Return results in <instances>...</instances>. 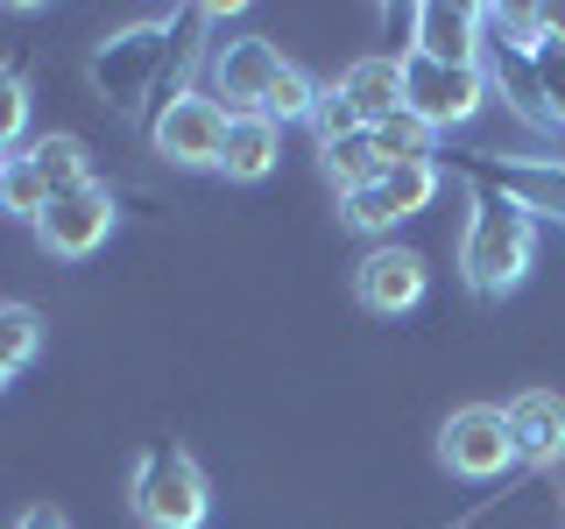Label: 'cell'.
I'll list each match as a JSON object with an SVG mask.
<instances>
[{
	"mask_svg": "<svg viewBox=\"0 0 565 529\" xmlns=\"http://www.w3.org/2000/svg\"><path fill=\"white\" fill-rule=\"evenodd\" d=\"M199 22H205V14H156V22H135V29L106 35L93 57H85L93 93L114 106V114H141L149 99L191 93L184 71H191V57H199V43H191Z\"/></svg>",
	"mask_w": 565,
	"mask_h": 529,
	"instance_id": "obj_1",
	"label": "cell"
},
{
	"mask_svg": "<svg viewBox=\"0 0 565 529\" xmlns=\"http://www.w3.org/2000/svg\"><path fill=\"white\" fill-rule=\"evenodd\" d=\"M537 261V219L523 205H509L502 191H481L459 234V276L473 296H509Z\"/></svg>",
	"mask_w": 565,
	"mask_h": 529,
	"instance_id": "obj_2",
	"label": "cell"
},
{
	"mask_svg": "<svg viewBox=\"0 0 565 529\" xmlns=\"http://www.w3.org/2000/svg\"><path fill=\"white\" fill-rule=\"evenodd\" d=\"M85 184H99V176H93V149H85L78 134H29V149L8 155L0 212L35 226L57 198H71V191H85Z\"/></svg>",
	"mask_w": 565,
	"mask_h": 529,
	"instance_id": "obj_3",
	"label": "cell"
},
{
	"mask_svg": "<svg viewBox=\"0 0 565 529\" xmlns=\"http://www.w3.org/2000/svg\"><path fill=\"white\" fill-rule=\"evenodd\" d=\"M128 508H135L141 529H205V516H212L205 466L184 445H149V452L135 458Z\"/></svg>",
	"mask_w": 565,
	"mask_h": 529,
	"instance_id": "obj_4",
	"label": "cell"
},
{
	"mask_svg": "<svg viewBox=\"0 0 565 529\" xmlns=\"http://www.w3.org/2000/svg\"><path fill=\"white\" fill-rule=\"evenodd\" d=\"M488 106V71L481 64H431V57H403V114H417L431 134L467 128Z\"/></svg>",
	"mask_w": 565,
	"mask_h": 529,
	"instance_id": "obj_5",
	"label": "cell"
},
{
	"mask_svg": "<svg viewBox=\"0 0 565 529\" xmlns=\"http://www.w3.org/2000/svg\"><path fill=\"white\" fill-rule=\"evenodd\" d=\"M226 128H234V114H226L212 93H177V99L156 106L149 141H156V155L177 163V170H220Z\"/></svg>",
	"mask_w": 565,
	"mask_h": 529,
	"instance_id": "obj_6",
	"label": "cell"
},
{
	"mask_svg": "<svg viewBox=\"0 0 565 529\" xmlns=\"http://www.w3.org/2000/svg\"><path fill=\"white\" fill-rule=\"evenodd\" d=\"M438 191H446V170H438V163H396V170H382L367 191H347L340 219L353 226V234H396L403 219L431 212Z\"/></svg>",
	"mask_w": 565,
	"mask_h": 529,
	"instance_id": "obj_7",
	"label": "cell"
},
{
	"mask_svg": "<svg viewBox=\"0 0 565 529\" xmlns=\"http://www.w3.org/2000/svg\"><path fill=\"white\" fill-rule=\"evenodd\" d=\"M438 466L459 473V481H502L516 466V445H509V417L494 402H467L438 423Z\"/></svg>",
	"mask_w": 565,
	"mask_h": 529,
	"instance_id": "obj_8",
	"label": "cell"
},
{
	"mask_svg": "<svg viewBox=\"0 0 565 529\" xmlns=\"http://www.w3.org/2000/svg\"><path fill=\"white\" fill-rule=\"evenodd\" d=\"M282 50L269 35H226V43H205V71H212V99L226 106V114H262V99H269V85L282 78Z\"/></svg>",
	"mask_w": 565,
	"mask_h": 529,
	"instance_id": "obj_9",
	"label": "cell"
},
{
	"mask_svg": "<svg viewBox=\"0 0 565 529\" xmlns=\"http://www.w3.org/2000/svg\"><path fill=\"white\" fill-rule=\"evenodd\" d=\"M452 170L473 176L481 191H502V198L523 205L530 219H558L565 226V163H523V155L467 149V155H452Z\"/></svg>",
	"mask_w": 565,
	"mask_h": 529,
	"instance_id": "obj_10",
	"label": "cell"
},
{
	"mask_svg": "<svg viewBox=\"0 0 565 529\" xmlns=\"http://www.w3.org/2000/svg\"><path fill=\"white\" fill-rule=\"evenodd\" d=\"M114 219H120L114 191L85 184V191H71V198H57L43 219H35V247H43L50 261H85V255H99V247L114 240Z\"/></svg>",
	"mask_w": 565,
	"mask_h": 529,
	"instance_id": "obj_11",
	"label": "cell"
},
{
	"mask_svg": "<svg viewBox=\"0 0 565 529\" xmlns=\"http://www.w3.org/2000/svg\"><path fill=\"white\" fill-rule=\"evenodd\" d=\"M424 290H431V269H424L417 247H367L361 269H353V296H361L367 317H403L424 304Z\"/></svg>",
	"mask_w": 565,
	"mask_h": 529,
	"instance_id": "obj_12",
	"label": "cell"
},
{
	"mask_svg": "<svg viewBox=\"0 0 565 529\" xmlns=\"http://www.w3.org/2000/svg\"><path fill=\"white\" fill-rule=\"evenodd\" d=\"M411 50L431 64H481V8H467V0L411 8Z\"/></svg>",
	"mask_w": 565,
	"mask_h": 529,
	"instance_id": "obj_13",
	"label": "cell"
},
{
	"mask_svg": "<svg viewBox=\"0 0 565 529\" xmlns=\"http://www.w3.org/2000/svg\"><path fill=\"white\" fill-rule=\"evenodd\" d=\"M502 417H509L516 466H558L565 458V396H552V388H523Z\"/></svg>",
	"mask_w": 565,
	"mask_h": 529,
	"instance_id": "obj_14",
	"label": "cell"
},
{
	"mask_svg": "<svg viewBox=\"0 0 565 529\" xmlns=\"http://www.w3.org/2000/svg\"><path fill=\"white\" fill-rule=\"evenodd\" d=\"M282 163V128L269 114H234V128H226V149H220V170L226 184H262Z\"/></svg>",
	"mask_w": 565,
	"mask_h": 529,
	"instance_id": "obj_15",
	"label": "cell"
},
{
	"mask_svg": "<svg viewBox=\"0 0 565 529\" xmlns=\"http://www.w3.org/2000/svg\"><path fill=\"white\" fill-rule=\"evenodd\" d=\"M340 93L361 106L367 128H382V120L403 114V57H353L340 71Z\"/></svg>",
	"mask_w": 565,
	"mask_h": 529,
	"instance_id": "obj_16",
	"label": "cell"
},
{
	"mask_svg": "<svg viewBox=\"0 0 565 529\" xmlns=\"http://www.w3.org/2000/svg\"><path fill=\"white\" fill-rule=\"evenodd\" d=\"M318 163H326V176L340 184V198H347V191H367V184H375V176L388 170L367 128H361V134H347V141H332V149H318Z\"/></svg>",
	"mask_w": 565,
	"mask_h": 529,
	"instance_id": "obj_17",
	"label": "cell"
},
{
	"mask_svg": "<svg viewBox=\"0 0 565 529\" xmlns=\"http://www.w3.org/2000/svg\"><path fill=\"white\" fill-rule=\"evenodd\" d=\"M318 93H326V85H318L311 71L282 64V78L269 85V99H262V114H269L276 128H282V120H311V114H318Z\"/></svg>",
	"mask_w": 565,
	"mask_h": 529,
	"instance_id": "obj_18",
	"label": "cell"
},
{
	"mask_svg": "<svg viewBox=\"0 0 565 529\" xmlns=\"http://www.w3.org/2000/svg\"><path fill=\"white\" fill-rule=\"evenodd\" d=\"M29 78L14 64H0V155H14V149H29Z\"/></svg>",
	"mask_w": 565,
	"mask_h": 529,
	"instance_id": "obj_19",
	"label": "cell"
},
{
	"mask_svg": "<svg viewBox=\"0 0 565 529\" xmlns=\"http://www.w3.org/2000/svg\"><path fill=\"white\" fill-rule=\"evenodd\" d=\"M35 353H43V317H35L29 304H0V360L22 375Z\"/></svg>",
	"mask_w": 565,
	"mask_h": 529,
	"instance_id": "obj_20",
	"label": "cell"
},
{
	"mask_svg": "<svg viewBox=\"0 0 565 529\" xmlns=\"http://www.w3.org/2000/svg\"><path fill=\"white\" fill-rule=\"evenodd\" d=\"M367 120H361V106H353L347 93H340V78L318 93V114H311V134H318V149H332V141H347V134H361Z\"/></svg>",
	"mask_w": 565,
	"mask_h": 529,
	"instance_id": "obj_21",
	"label": "cell"
},
{
	"mask_svg": "<svg viewBox=\"0 0 565 529\" xmlns=\"http://www.w3.org/2000/svg\"><path fill=\"white\" fill-rule=\"evenodd\" d=\"M530 64H537L544 114H552V128L565 134V43H537V50H530Z\"/></svg>",
	"mask_w": 565,
	"mask_h": 529,
	"instance_id": "obj_22",
	"label": "cell"
},
{
	"mask_svg": "<svg viewBox=\"0 0 565 529\" xmlns=\"http://www.w3.org/2000/svg\"><path fill=\"white\" fill-rule=\"evenodd\" d=\"M14 529H71L64 508H50V501H29L22 516H14Z\"/></svg>",
	"mask_w": 565,
	"mask_h": 529,
	"instance_id": "obj_23",
	"label": "cell"
},
{
	"mask_svg": "<svg viewBox=\"0 0 565 529\" xmlns=\"http://www.w3.org/2000/svg\"><path fill=\"white\" fill-rule=\"evenodd\" d=\"M8 381H14V367H8V360H0V388H8Z\"/></svg>",
	"mask_w": 565,
	"mask_h": 529,
	"instance_id": "obj_24",
	"label": "cell"
},
{
	"mask_svg": "<svg viewBox=\"0 0 565 529\" xmlns=\"http://www.w3.org/2000/svg\"><path fill=\"white\" fill-rule=\"evenodd\" d=\"M0 191H8V155H0Z\"/></svg>",
	"mask_w": 565,
	"mask_h": 529,
	"instance_id": "obj_25",
	"label": "cell"
}]
</instances>
